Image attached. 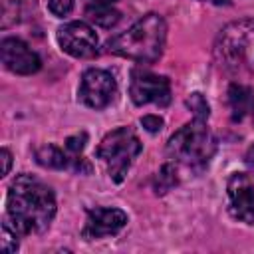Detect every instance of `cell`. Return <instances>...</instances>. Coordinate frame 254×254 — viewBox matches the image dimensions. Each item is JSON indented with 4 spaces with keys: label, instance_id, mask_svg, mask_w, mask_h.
Here are the masks:
<instances>
[{
    "label": "cell",
    "instance_id": "6da1fadb",
    "mask_svg": "<svg viewBox=\"0 0 254 254\" xmlns=\"http://www.w3.org/2000/svg\"><path fill=\"white\" fill-rule=\"evenodd\" d=\"M54 216L56 196L54 190L42 179L22 173L10 183L4 220L20 236L42 234L50 228Z\"/></svg>",
    "mask_w": 254,
    "mask_h": 254
},
{
    "label": "cell",
    "instance_id": "ffe728a7",
    "mask_svg": "<svg viewBox=\"0 0 254 254\" xmlns=\"http://www.w3.org/2000/svg\"><path fill=\"white\" fill-rule=\"evenodd\" d=\"M141 125L149 133H157V131L163 129V119L159 115H145V117H141Z\"/></svg>",
    "mask_w": 254,
    "mask_h": 254
},
{
    "label": "cell",
    "instance_id": "7402d4cb",
    "mask_svg": "<svg viewBox=\"0 0 254 254\" xmlns=\"http://www.w3.org/2000/svg\"><path fill=\"white\" fill-rule=\"evenodd\" d=\"M117 0H85V8H103V6H113Z\"/></svg>",
    "mask_w": 254,
    "mask_h": 254
},
{
    "label": "cell",
    "instance_id": "5b68a950",
    "mask_svg": "<svg viewBox=\"0 0 254 254\" xmlns=\"http://www.w3.org/2000/svg\"><path fill=\"white\" fill-rule=\"evenodd\" d=\"M254 54V20L244 18L224 26L214 42V58L220 67L240 71Z\"/></svg>",
    "mask_w": 254,
    "mask_h": 254
},
{
    "label": "cell",
    "instance_id": "ba28073f",
    "mask_svg": "<svg viewBox=\"0 0 254 254\" xmlns=\"http://www.w3.org/2000/svg\"><path fill=\"white\" fill-rule=\"evenodd\" d=\"M58 44L62 52L77 60L97 56V36L85 22H67L58 28Z\"/></svg>",
    "mask_w": 254,
    "mask_h": 254
},
{
    "label": "cell",
    "instance_id": "7a4b0ae2",
    "mask_svg": "<svg viewBox=\"0 0 254 254\" xmlns=\"http://www.w3.org/2000/svg\"><path fill=\"white\" fill-rule=\"evenodd\" d=\"M167 42V24L161 14H145L137 20L129 30L111 38L107 42V52L139 62V64H153L165 52Z\"/></svg>",
    "mask_w": 254,
    "mask_h": 254
},
{
    "label": "cell",
    "instance_id": "603a6c76",
    "mask_svg": "<svg viewBox=\"0 0 254 254\" xmlns=\"http://www.w3.org/2000/svg\"><path fill=\"white\" fill-rule=\"evenodd\" d=\"M246 165L250 167V169H254V145L248 149V153H246Z\"/></svg>",
    "mask_w": 254,
    "mask_h": 254
},
{
    "label": "cell",
    "instance_id": "5bb4252c",
    "mask_svg": "<svg viewBox=\"0 0 254 254\" xmlns=\"http://www.w3.org/2000/svg\"><path fill=\"white\" fill-rule=\"evenodd\" d=\"M177 183H179V171H177V165L171 161V163H165V165L161 167V171L155 175L153 189H155L157 194H165V192H169Z\"/></svg>",
    "mask_w": 254,
    "mask_h": 254
},
{
    "label": "cell",
    "instance_id": "30bf717a",
    "mask_svg": "<svg viewBox=\"0 0 254 254\" xmlns=\"http://www.w3.org/2000/svg\"><path fill=\"white\" fill-rule=\"evenodd\" d=\"M85 224L81 228V236L85 240H99L105 236H115L127 224V214L121 208L95 206L85 210Z\"/></svg>",
    "mask_w": 254,
    "mask_h": 254
},
{
    "label": "cell",
    "instance_id": "d6986e66",
    "mask_svg": "<svg viewBox=\"0 0 254 254\" xmlns=\"http://www.w3.org/2000/svg\"><path fill=\"white\" fill-rule=\"evenodd\" d=\"M48 8H50V12H52L54 16L64 18V16H67V14L71 12L73 0H48Z\"/></svg>",
    "mask_w": 254,
    "mask_h": 254
},
{
    "label": "cell",
    "instance_id": "ac0fdd59",
    "mask_svg": "<svg viewBox=\"0 0 254 254\" xmlns=\"http://www.w3.org/2000/svg\"><path fill=\"white\" fill-rule=\"evenodd\" d=\"M85 141H87V135H85V133H77V135L67 137L64 147H65V151H67L69 155H73V157H81L79 153H81V149L85 147Z\"/></svg>",
    "mask_w": 254,
    "mask_h": 254
},
{
    "label": "cell",
    "instance_id": "cb8c5ba5",
    "mask_svg": "<svg viewBox=\"0 0 254 254\" xmlns=\"http://www.w3.org/2000/svg\"><path fill=\"white\" fill-rule=\"evenodd\" d=\"M200 2H208V4H214V6H228L230 0H200Z\"/></svg>",
    "mask_w": 254,
    "mask_h": 254
},
{
    "label": "cell",
    "instance_id": "277c9868",
    "mask_svg": "<svg viewBox=\"0 0 254 254\" xmlns=\"http://www.w3.org/2000/svg\"><path fill=\"white\" fill-rule=\"evenodd\" d=\"M143 145L131 127H117L101 139V143L95 149V155L105 165L109 179L119 185L125 181Z\"/></svg>",
    "mask_w": 254,
    "mask_h": 254
},
{
    "label": "cell",
    "instance_id": "2e32d148",
    "mask_svg": "<svg viewBox=\"0 0 254 254\" xmlns=\"http://www.w3.org/2000/svg\"><path fill=\"white\" fill-rule=\"evenodd\" d=\"M187 105H189V109L194 113V119H204V121H206L210 109H208V103H206V99H204L202 93H198V91L190 93V95L187 97Z\"/></svg>",
    "mask_w": 254,
    "mask_h": 254
},
{
    "label": "cell",
    "instance_id": "e0dca14e",
    "mask_svg": "<svg viewBox=\"0 0 254 254\" xmlns=\"http://www.w3.org/2000/svg\"><path fill=\"white\" fill-rule=\"evenodd\" d=\"M18 232L4 220L2 222V240H0V248L2 252H16L18 250Z\"/></svg>",
    "mask_w": 254,
    "mask_h": 254
},
{
    "label": "cell",
    "instance_id": "44dd1931",
    "mask_svg": "<svg viewBox=\"0 0 254 254\" xmlns=\"http://www.w3.org/2000/svg\"><path fill=\"white\" fill-rule=\"evenodd\" d=\"M0 161H2V177H6L10 173V165H12V155L6 147L0 151Z\"/></svg>",
    "mask_w": 254,
    "mask_h": 254
},
{
    "label": "cell",
    "instance_id": "3957f363",
    "mask_svg": "<svg viewBox=\"0 0 254 254\" xmlns=\"http://www.w3.org/2000/svg\"><path fill=\"white\" fill-rule=\"evenodd\" d=\"M216 153V139L204 119H192L175 131L167 143V157L189 171L200 173Z\"/></svg>",
    "mask_w": 254,
    "mask_h": 254
},
{
    "label": "cell",
    "instance_id": "9c48e42d",
    "mask_svg": "<svg viewBox=\"0 0 254 254\" xmlns=\"http://www.w3.org/2000/svg\"><path fill=\"white\" fill-rule=\"evenodd\" d=\"M228 210L232 218L254 224V181L246 173H232L226 183Z\"/></svg>",
    "mask_w": 254,
    "mask_h": 254
},
{
    "label": "cell",
    "instance_id": "8992f818",
    "mask_svg": "<svg viewBox=\"0 0 254 254\" xmlns=\"http://www.w3.org/2000/svg\"><path fill=\"white\" fill-rule=\"evenodd\" d=\"M129 95L135 105H159L167 107L171 103V81L165 75H157L145 69L131 71Z\"/></svg>",
    "mask_w": 254,
    "mask_h": 254
},
{
    "label": "cell",
    "instance_id": "9a60e30c",
    "mask_svg": "<svg viewBox=\"0 0 254 254\" xmlns=\"http://www.w3.org/2000/svg\"><path fill=\"white\" fill-rule=\"evenodd\" d=\"M85 16L89 22L101 26V28H111L119 22L121 14L113 6H103V8H85Z\"/></svg>",
    "mask_w": 254,
    "mask_h": 254
},
{
    "label": "cell",
    "instance_id": "7c38bea8",
    "mask_svg": "<svg viewBox=\"0 0 254 254\" xmlns=\"http://www.w3.org/2000/svg\"><path fill=\"white\" fill-rule=\"evenodd\" d=\"M34 155H36V161L48 169H71L79 175L91 171V165L83 157L69 155L65 151V147L60 149L58 145H44V147H38Z\"/></svg>",
    "mask_w": 254,
    "mask_h": 254
},
{
    "label": "cell",
    "instance_id": "4fadbf2b",
    "mask_svg": "<svg viewBox=\"0 0 254 254\" xmlns=\"http://www.w3.org/2000/svg\"><path fill=\"white\" fill-rule=\"evenodd\" d=\"M230 119L234 123H254V89L242 83H232L226 91Z\"/></svg>",
    "mask_w": 254,
    "mask_h": 254
},
{
    "label": "cell",
    "instance_id": "8fae6325",
    "mask_svg": "<svg viewBox=\"0 0 254 254\" xmlns=\"http://www.w3.org/2000/svg\"><path fill=\"white\" fill-rule=\"evenodd\" d=\"M0 58L4 67L18 75H32L42 67L40 56L18 38H4L0 42Z\"/></svg>",
    "mask_w": 254,
    "mask_h": 254
},
{
    "label": "cell",
    "instance_id": "52a82bcc",
    "mask_svg": "<svg viewBox=\"0 0 254 254\" xmlns=\"http://www.w3.org/2000/svg\"><path fill=\"white\" fill-rule=\"evenodd\" d=\"M115 93H117V81L109 71L99 67H91L83 71L77 91V97L83 105L91 109H103L115 99Z\"/></svg>",
    "mask_w": 254,
    "mask_h": 254
}]
</instances>
